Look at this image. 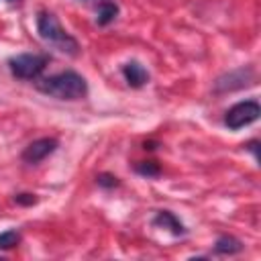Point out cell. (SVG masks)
Masks as SVG:
<instances>
[{"label":"cell","mask_w":261,"mask_h":261,"mask_svg":"<svg viewBox=\"0 0 261 261\" xmlns=\"http://www.w3.org/2000/svg\"><path fill=\"white\" fill-rule=\"evenodd\" d=\"M39 92L53 96L57 100H82L88 94V84L77 71H61L37 82Z\"/></svg>","instance_id":"obj_1"},{"label":"cell","mask_w":261,"mask_h":261,"mask_svg":"<svg viewBox=\"0 0 261 261\" xmlns=\"http://www.w3.org/2000/svg\"><path fill=\"white\" fill-rule=\"evenodd\" d=\"M37 31L41 35L43 41H47L49 45H53L55 49L67 53V55H77V41L59 24V20L55 18L53 12H39L37 16Z\"/></svg>","instance_id":"obj_2"},{"label":"cell","mask_w":261,"mask_h":261,"mask_svg":"<svg viewBox=\"0 0 261 261\" xmlns=\"http://www.w3.org/2000/svg\"><path fill=\"white\" fill-rule=\"evenodd\" d=\"M47 55H39V53H20L8 59V69L14 77L20 80H37L43 69L47 67Z\"/></svg>","instance_id":"obj_3"},{"label":"cell","mask_w":261,"mask_h":261,"mask_svg":"<svg viewBox=\"0 0 261 261\" xmlns=\"http://www.w3.org/2000/svg\"><path fill=\"white\" fill-rule=\"evenodd\" d=\"M259 114H261V106H259V102H257V100H245V102L234 104V106L226 112L224 122H226L228 128L239 130V128H243V126L255 122V120L259 118Z\"/></svg>","instance_id":"obj_4"},{"label":"cell","mask_w":261,"mask_h":261,"mask_svg":"<svg viewBox=\"0 0 261 261\" xmlns=\"http://www.w3.org/2000/svg\"><path fill=\"white\" fill-rule=\"evenodd\" d=\"M253 82H255V71L251 67H239V69H232V71L220 75L214 82V92L216 94L234 92V90H241V88L251 86Z\"/></svg>","instance_id":"obj_5"},{"label":"cell","mask_w":261,"mask_h":261,"mask_svg":"<svg viewBox=\"0 0 261 261\" xmlns=\"http://www.w3.org/2000/svg\"><path fill=\"white\" fill-rule=\"evenodd\" d=\"M57 139H53V137H43V139H37V141H33L24 151H22V161H27V163H39V161H43L45 157H49L55 149H57Z\"/></svg>","instance_id":"obj_6"},{"label":"cell","mask_w":261,"mask_h":261,"mask_svg":"<svg viewBox=\"0 0 261 261\" xmlns=\"http://www.w3.org/2000/svg\"><path fill=\"white\" fill-rule=\"evenodd\" d=\"M122 75H124V80H126V84H128L130 88H141V86H145V84L149 82V73H147V69H145L139 61H128V63H124Z\"/></svg>","instance_id":"obj_7"},{"label":"cell","mask_w":261,"mask_h":261,"mask_svg":"<svg viewBox=\"0 0 261 261\" xmlns=\"http://www.w3.org/2000/svg\"><path fill=\"white\" fill-rule=\"evenodd\" d=\"M153 224L163 226V228H169L173 234H184V232H186V228H184V224L179 222V218H177L173 212H169V210L157 212V216L153 218Z\"/></svg>","instance_id":"obj_8"},{"label":"cell","mask_w":261,"mask_h":261,"mask_svg":"<svg viewBox=\"0 0 261 261\" xmlns=\"http://www.w3.org/2000/svg\"><path fill=\"white\" fill-rule=\"evenodd\" d=\"M116 16H118V4H116V2H112V0H104V2L98 4V16H96V20H98L100 27L110 24Z\"/></svg>","instance_id":"obj_9"},{"label":"cell","mask_w":261,"mask_h":261,"mask_svg":"<svg viewBox=\"0 0 261 261\" xmlns=\"http://www.w3.org/2000/svg\"><path fill=\"white\" fill-rule=\"evenodd\" d=\"M241 249H243V243L239 239H234V237H228V234L218 237L216 243H214V251L220 253V255H234Z\"/></svg>","instance_id":"obj_10"},{"label":"cell","mask_w":261,"mask_h":261,"mask_svg":"<svg viewBox=\"0 0 261 261\" xmlns=\"http://www.w3.org/2000/svg\"><path fill=\"white\" fill-rule=\"evenodd\" d=\"M137 173H141V175H145V177H155V175H159L161 173V167H159V163H155V161H141V163H137Z\"/></svg>","instance_id":"obj_11"},{"label":"cell","mask_w":261,"mask_h":261,"mask_svg":"<svg viewBox=\"0 0 261 261\" xmlns=\"http://www.w3.org/2000/svg\"><path fill=\"white\" fill-rule=\"evenodd\" d=\"M20 243V234L16 230H4L0 232V249H12Z\"/></svg>","instance_id":"obj_12"},{"label":"cell","mask_w":261,"mask_h":261,"mask_svg":"<svg viewBox=\"0 0 261 261\" xmlns=\"http://www.w3.org/2000/svg\"><path fill=\"white\" fill-rule=\"evenodd\" d=\"M96 181H98V186H102V188H116V186H118V177L112 175V173H100V175L96 177Z\"/></svg>","instance_id":"obj_13"},{"label":"cell","mask_w":261,"mask_h":261,"mask_svg":"<svg viewBox=\"0 0 261 261\" xmlns=\"http://www.w3.org/2000/svg\"><path fill=\"white\" fill-rule=\"evenodd\" d=\"M14 202L22 204V206H33V204H37V196L35 194H16Z\"/></svg>","instance_id":"obj_14"},{"label":"cell","mask_w":261,"mask_h":261,"mask_svg":"<svg viewBox=\"0 0 261 261\" xmlns=\"http://www.w3.org/2000/svg\"><path fill=\"white\" fill-rule=\"evenodd\" d=\"M247 149H251V151H253V155L257 157V141H251V143L247 145Z\"/></svg>","instance_id":"obj_15"},{"label":"cell","mask_w":261,"mask_h":261,"mask_svg":"<svg viewBox=\"0 0 261 261\" xmlns=\"http://www.w3.org/2000/svg\"><path fill=\"white\" fill-rule=\"evenodd\" d=\"M8 2H16V0H8Z\"/></svg>","instance_id":"obj_16"}]
</instances>
